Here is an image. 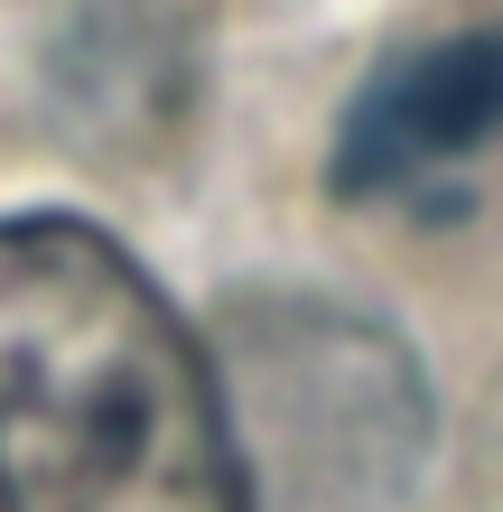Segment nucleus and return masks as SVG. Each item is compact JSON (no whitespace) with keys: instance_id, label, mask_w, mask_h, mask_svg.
<instances>
[{"instance_id":"nucleus-1","label":"nucleus","mask_w":503,"mask_h":512,"mask_svg":"<svg viewBox=\"0 0 503 512\" xmlns=\"http://www.w3.org/2000/svg\"><path fill=\"white\" fill-rule=\"evenodd\" d=\"M0 512H261L205 345L103 224H0Z\"/></svg>"},{"instance_id":"nucleus-2","label":"nucleus","mask_w":503,"mask_h":512,"mask_svg":"<svg viewBox=\"0 0 503 512\" xmlns=\"http://www.w3.org/2000/svg\"><path fill=\"white\" fill-rule=\"evenodd\" d=\"M494 149H503V28H457V38L392 56L345 103L336 196L401 205V196H429L438 177L494 159Z\"/></svg>"}]
</instances>
